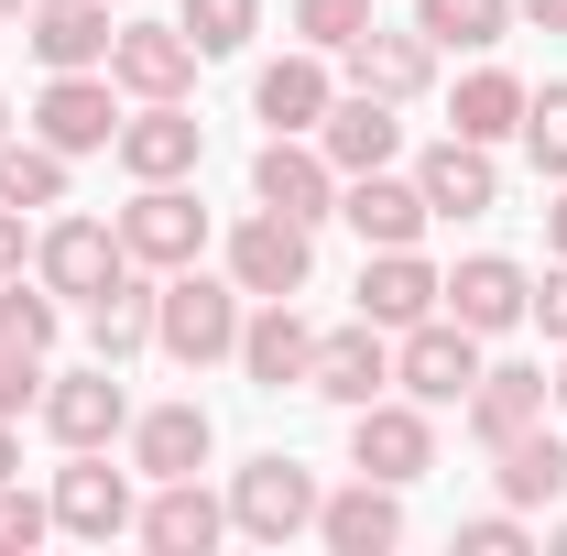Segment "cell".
Wrapping results in <instances>:
<instances>
[{
  "label": "cell",
  "instance_id": "cell-1",
  "mask_svg": "<svg viewBox=\"0 0 567 556\" xmlns=\"http://www.w3.org/2000/svg\"><path fill=\"white\" fill-rule=\"evenodd\" d=\"M153 349L175 360V371H208V360H229L240 349V284H218V274H186L175 284H153Z\"/></svg>",
  "mask_w": 567,
  "mask_h": 556
},
{
  "label": "cell",
  "instance_id": "cell-2",
  "mask_svg": "<svg viewBox=\"0 0 567 556\" xmlns=\"http://www.w3.org/2000/svg\"><path fill=\"white\" fill-rule=\"evenodd\" d=\"M481 371H492V360H481V328H458L447 306H436V317H415V328H404V349H393V382L415 393L425 415L470 404V382H481Z\"/></svg>",
  "mask_w": 567,
  "mask_h": 556
},
{
  "label": "cell",
  "instance_id": "cell-3",
  "mask_svg": "<svg viewBox=\"0 0 567 556\" xmlns=\"http://www.w3.org/2000/svg\"><path fill=\"white\" fill-rule=\"evenodd\" d=\"M317 470L306 459H251L240 481H229V535H251V546H295V535H317Z\"/></svg>",
  "mask_w": 567,
  "mask_h": 556
},
{
  "label": "cell",
  "instance_id": "cell-4",
  "mask_svg": "<svg viewBox=\"0 0 567 556\" xmlns=\"http://www.w3.org/2000/svg\"><path fill=\"white\" fill-rule=\"evenodd\" d=\"M110 153H121V175H132V186H175V175H197V164H208V121H197L186 99H142L132 121L110 132Z\"/></svg>",
  "mask_w": 567,
  "mask_h": 556
},
{
  "label": "cell",
  "instance_id": "cell-5",
  "mask_svg": "<svg viewBox=\"0 0 567 556\" xmlns=\"http://www.w3.org/2000/svg\"><path fill=\"white\" fill-rule=\"evenodd\" d=\"M350 470L360 481H425V470H436V415H425L415 393H404V404H393V393H382V404H360L350 415Z\"/></svg>",
  "mask_w": 567,
  "mask_h": 556
},
{
  "label": "cell",
  "instance_id": "cell-6",
  "mask_svg": "<svg viewBox=\"0 0 567 556\" xmlns=\"http://www.w3.org/2000/svg\"><path fill=\"white\" fill-rule=\"evenodd\" d=\"M33 415H44V436H55V447H110V436H132V393H121V360L55 371Z\"/></svg>",
  "mask_w": 567,
  "mask_h": 556
},
{
  "label": "cell",
  "instance_id": "cell-7",
  "mask_svg": "<svg viewBox=\"0 0 567 556\" xmlns=\"http://www.w3.org/2000/svg\"><path fill=\"white\" fill-rule=\"evenodd\" d=\"M306 274H317V229H306V218L251 208L229 229V284H240V295H306Z\"/></svg>",
  "mask_w": 567,
  "mask_h": 556
},
{
  "label": "cell",
  "instance_id": "cell-8",
  "mask_svg": "<svg viewBox=\"0 0 567 556\" xmlns=\"http://www.w3.org/2000/svg\"><path fill=\"white\" fill-rule=\"evenodd\" d=\"M121 251L153 262V274H186V262L208 251V208L186 197V175H175V186H142L132 208H121Z\"/></svg>",
  "mask_w": 567,
  "mask_h": 556
},
{
  "label": "cell",
  "instance_id": "cell-9",
  "mask_svg": "<svg viewBox=\"0 0 567 556\" xmlns=\"http://www.w3.org/2000/svg\"><path fill=\"white\" fill-rule=\"evenodd\" d=\"M251 197L317 229V218H339V164H328V153H317L306 132H274L262 153H251Z\"/></svg>",
  "mask_w": 567,
  "mask_h": 556
},
{
  "label": "cell",
  "instance_id": "cell-10",
  "mask_svg": "<svg viewBox=\"0 0 567 556\" xmlns=\"http://www.w3.org/2000/svg\"><path fill=\"white\" fill-rule=\"evenodd\" d=\"M240 371H251V393H306V371H317V328L295 317V295H262L251 317H240V349H229Z\"/></svg>",
  "mask_w": 567,
  "mask_h": 556
},
{
  "label": "cell",
  "instance_id": "cell-11",
  "mask_svg": "<svg viewBox=\"0 0 567 556\" xmlns=\"http://www.w3.org/2000/svg\"><path fill=\"white\" fill-rule=\"evenodd\" d=\"M142 502L132 481L99 459V447H66V470H55V535H87V546H110V535H132Z\"/></svg>",
  "mask_w": 567,
  "mask_h": 556
},
{
  "label": "cell",
  "instance_id": "cell-12",
  "mask_svg": "<svg viewBox=\"0 0 567 556\" xmlns=\"http://www.w3.org/2000/svg\"><path fill=\"white\" fill-rule=\"evenodd\" d=\"M33 274L55 284L66 306H87V295H110V284L132 274V251H121V229H99V218H55V229L33 240Z\"/></svg>",
  "mask_w": 567,
  "mask_h": 556
},
{
  "label": "cell",
  "instance_id": "cell-13",
  "mask_svg": "<svg viewBox=\"0 0 567 556\" xmlns=\"http://www.w3.org/2000/svg\"><path fill=\"white\" fill-rule=\"evenodd\" d=\"M110 132H121V99H110V76H87V66H66L44 99H33V142H55V153H110Z\"/></svg>",
  "mask_w": 567,
  "mask_h": 556
},
{
  "label": "cell",
  "instance_id": "cell-14",
  "mask_svg": "<svg viewBox=\"0 0 567 556\" xmlns=\"http://www.w3.org/2000/svg\"><path fill=\"white\" fill-rule=\"evenodd\" d=\"M306 393H328L339 415L382 404V393H393V349H382V328H371V317H360V328H328V339H317V371H306Z\"/></svg>",
  "mask_w": 567,
  "mask_h": 556
},
{
  "label": "cell",
  "instance_id": "cell-15",
  "mask_svg": "<svg viewBox=\"0 0 567 556\" xmlns=\"http://www.w3.org/2000/svg\"><path fill=\"white\" fill-rule=\"evenodd\" d=\"M436 306H447L458 328H481V339H502V328H524V306H535V284H524V262H502V251H470L458 274L436 284Z\"/></svg>",
  "mask_w": 567,
  "mask_h": 556
},
{
  "label": "cell",
  "instance_id": "cell-16",
  "mask_svg": "<svg viewBox=\"0 0 567 556\" xmlns=\"http://www.w3.org/2000/svg\"><path fill=\"white\" fill-rule=\"evenodd\" d=\"M317 153L339 164V186H350V175H382V164L404 153V121H393V99H371V87L328 99V121H317Z\"/></svg>",
  "mask_w": 567,
  "mask_h": 556
},
{
  "label": "cell",
  "instance_id": "cell-17",
  "mask_svg": "<svg viewBox=\"0 0 567 556\" xmlns=\"http://www.w3.org/2000/svg\"><path fill=\"white\" fill-rule=\"evenodd\" d=\"M110 87H132V99H186V87H197V44H186L175 22H132V33H110Z\"/></svg>",
  "mask_w": 567,
  "mask_h": 556
},
{
  "label": "cell",
  "instance_id": "cell-18",
  "mask_svg": "<svg viewBox=\"0 0 567 556\" xmlns=\"http://www.w3.org/2000/svg\"><path fill=\"white\" fill-rule=\"evenodd\" d=\"M208 459H218L208 404H153V415H132V470L142 481H197Z\"/></svg>",
  "mask_w": 567,
  "mask_h": 556
},
{
  "label": "cell",
  "instance_id": "cell-19",
  "mask_svg": "<svg viewBox=\"0 0 567 556\" xmlns=\"http://www.w3.org/2000/svg\"><path fill=\"white\" fill-rule=\"evenodd\" d=\"M153 556H208L218 535H229V502H218L208 481H153V502H142V524H132Z\"/></svg>",
  "mask_w": 567,
  "mask_h": 556
},
{
  "label": "cell",
  "instance_id": "cell-20",
  "mask_svg": "<svg viewBox=\"0 0 567 556\" xmlns=\"http://www.w3.org/2000/svg\"><path fill=\"white\" fill-rule=\"evenodd\" d=\"M317 535H328V556H393L404 546V491L393 481H350L317 502Z\"/></svg>",
  "mask_w": 567,
  "mask_h": 556
},
{
  "label": "cell",
  "instance_id": "cell-21",
  "mask_svg": "<svg viewBox=\"0 0 567 556\" xmlns=\"http://www.w3.org/2000/svg\"><path fill=\"white\" fill-rule=\"evenodd\" d=\"M339 218H350L371 251H404V240H425V218H436V208H425L415 175L382 164V175H350V186H339Z\"/></svg>",
  "mask_w": 567,
  "mask_h": 556
},
{
  "label": "cell",
  "instance_id": "cell-22",
  "mask_svg": "<svg viewBox=\"0 0 567 556\" xmlns=\"http://www.w3.org/2000/svg\"><path fill=\"white\" fill-rule=\"evenodd\" d=\"M415 186H425V208L436 218H481L502 208V175H492V142H425V164H415Z\"/></svg>",
  "mask_w": 567,
  "mask_h": 556
},
{
  "label": "cell",
  "instance_id": "cell-23",
  "mask_svg": "<svg viewBox=\"0 0 567 556\" xmlns=\"http://www.w3.org/2000/svg\"><path fill=\"white\" fill-rule=\"evenodd\" d=\"M546 404H557V382H546V371H524V360H502V371H481V382H470V404H458V415H470V436H481V447H502V436L546 425Z\"/></svg>",
  "mask_w": 567,
  "mask_h": 556
},
{
  "label": "cell",
  "instance_id": "cell-24",
  "mask_svg": "<svg viewBox=\"0 0 567 556\" xmlns=\"http://www.w3.org/2000/svg\"><path fill=\"white\" fill-rule=\"evenodd\" d=\"M22 44L44 55V66H110V0H33L22 11Z\"/></svg>",
  "mask_w": 567,
  "mask_h": 556
},
{
  "label": "cell",
  "instance_id": "cell-25",
  "mask_svg": "<svg viewBox=\"0 0 567 556\" xmlns=\"http://www.w3.org/2000/svg\"><path fill=\"white\" fill-rule=\"evenodd\" d=\"M492 481L513 513H546V502H567V436L557 425H524V436H502L492 447Z\"/></svg>",
  "mask_w": 567,
  "mask_h": 556
},
{
  "label": "cell",
  "instance_id": "cell-26",
  "mask_svg": "<svg viewBox=\"0 0 567 556\" xmlns=\"http://www.w3.org/2000/svg\"><path fill=\"white\" fill-rule=\"evenodd\" d=\"M328 99H339V87H328V55H317V44H306V55H274V66L251 76V110H262L274 132H317Z\"/></svg>",
  "mask_w": 567,
  "mask_h": 556
},
{
  "label": "cell",
  "instance_id": "cell-27",
  "mask_svg": "<svg viewBox=\"0 0 567 556\" xmlns=\"http://www.w3.org/2000/svg\"><path fill=\"white\" fill-rule=\"evenodd\" d=\"M436 284L447 274H425L415 240H404V251H371V262H360V317H371V328H415V317H436Z\"/></svg>",
  "mask_w": 567,
  "mask_h": 556
},
{
  "label": "cell",
  "instance_id": "cell-28",
  "mask_svg": "<svg viewBox=\"0 0 567 556\" xmlns=\"http://www.w3.org/2000/svg\"><path fill=\"white\" fill-rule=\"evenodd\" d=\"M425 76H436V44H425V33H382V22H371V33L350 44V87L393 99V110H404V99H425Z\"/></svg>",
  "mask_w": 567,
  "mask_h": 556
},
{
  "label": "cell",
  "instance_id": "cell-29",
  "mask_svg": "<svg viewBox=\"0 0 567 556\" xmlns=\"http://www.w3.org/2000/svg\"><path fill=\"white\" fill-rule=\"evenodd\" d=\"M447 132H458V142H513V132H524V76H513V66H470L458 99H447Z\"/></svg>",
  "mask_w": 567,
  "mask_h": 556
},
{
  "label": "cell",
  "instance_id": "cell-30",
  "mask_svg": "<svg viewBox=\"0 0 567 556\" xmlns=\"http://www.w3.org/2000/svg\"><path fill=\"white\" fill-rule=\"evenodd\" d=\"M415 33L436 55H492L513 33V0H415Z\"/></svg>",
  "mask_w": 567,
  "mask_h": 556
},
{
  "label": "cell",
  "instance_id": "cell-31",
  "mask_svg": "<svg viewBox=\"0 0 567 556\" xmlns=\"http://www.w3.org/2000/svg\"><path fill=\"white\" fill-rule=\"evenodd\" d=\"M87 349H99V360L153 349V284H142V274H121L110 295H87Z\"/></svg>",
  "mask_w": 567,
  "mask_h": 556
},
{
  "label": "cell",
  "instance_id": "cell-32",
  "mask_svg": "<svg viewBox=\"0 0 567 556\" xmlns=\"http://www.w3.org/2000/svg\"><path fill=\"white\" fill-rule=\"evenodd\" d=\"M0 208H66V153L55 142H0Z\"/></svg>",
  "mask_w": 567,
  "mask_h": 556
},
{
  "label": "cell",
  "instance_id": "cell-33",
  "mask_svg": "<svg viewBox=\"0 0 567 556\" xmlns=\"http://www.w3.org/2000/svg\"><path fill=\"white\" fill-rule=\"evenodd\" d=\"M55 328H66V295H55V284L33 274H0V339L11 349H55Z\"/></svg>",
  "mask_w": 567,
  "mask_h": 556
},
{
  "label": "cell",
  "instance_id": "cell-34",
  "mask_svg": "<svg viewBox=\"0 0 567 556\" xmlns=\"http://www.w3.org/2000/svg\"><path fill=\"white\" fill-rule=\"evenodd\" d=\"M175 33H186L197 55H240V44L262 33V0H186V11H175Z\"/></svg>",
  "mask_w": 567,
  "mask_h": 556
},
{
  "label": "cell",
  "instance_id": "cell-35",
  "mask_svg": "<svg viewBox=\"0 0 567 556\" xmlns=\"http://www.w3.org/2000/svg\"><path fill=\"white\" fill-rule=\"evenodd\" d=\"M524 153H535V175H567V87H524Z\"/></svg>",
  "mask_w": 567,
  "mask_h": 556
},
{
  "label": "cell",
  "instance_id": "cell-36",
  "mask_svg": "<svg viewBox=\"0 0 567 556\" xmlns=\"http://www.w3.org/2000/svg\"><path fill=\"white\" fill-rule=\"evenodd\" d=\"M295 33H306L317 55H350L360 33H371V0H295Z\"/></svg>",
  "mask_w": 567,
  "mask_h": 556
},
{
  "label": "cell",
  "instance_id": "cell-37",
  "mask_svg": "<svg viewBox=\"0 0 567 556\" xmlns=\"http://www.w3.org/2000/svg\"><path fill=\"white\" fill-rule=\"evenodd\" d=\"M44 382H55V371H44V349H11V339H0V415H33V404H44Z\"/></svg>",
  "mask_w": 567,
  "mask_h": 556
},
{
  "label": "cell",
  "instance_id": "cell-38",
  "mask_svg": "<svg viewBox=\"0 0 567 556\" xmlns=\"http://www.w3.org/2000/svg\"><path fill=\"white\" fill-rule=\"evenodd\" d=\"M44 535H55V502H33V491H11V481H0V556L44 546Z\"/></svg>",
  "mask_w": 567,
  "mask_h": 556
},
{
  "label": "cell",
  "instance_id": "cell-39",
  "mask_svg": "<svg viewBox=\"0 0 567 556\" xmlns=\"http://www.w3.org/2000/svg\"><path fill=\"white\" fill-rule=\"evenodd\" d=\"M458 546H470V556H524L535 535H524V513L502 502V513H481V524H458Z\"/></svg>",
  "mask_w": 567,
  "mask_h": 556
},
{
  "label": "cell",
  "instance_id": "cell-40",
  "mask_svg": "<svg viewBox=\"0 0 567 556\" xmlns=\"http://www.w3.org/2000/svg\"><path fill=\"white\" fill-rule=\"evenodd\" d=\"M535 328H546V349H567V262H546V284H535V306H524Z\"/></svg>",
  "mask_w": 567,
  "mask_h": 556
},
{
  "label": "cell",
  "instance_id": "cell-41",
  "mask_svg": "<svg viewBox=\"0 0 567 556\" xmlns=\"http://www.w3.org/2000/svg\"><path fill=\"white\" fill-rule=\"evenodd\" d=\"M22 251H33L22 240V208H0V274H22Z\"/></svg>",
  "mask_w": 567,
  "mask_h": 556
},
{
  "label": "cell",
  "instance_id": "cell-42",
  "mask_svg": "<svg viewBox=\"0 0 567 556\" xmlns=\"http://www.w3.org/2000/svg\"><path fill=\"white\" fill-rule=\"evenodd\" d=\"M513 22H535V33H567V0H513Z\"/></svg>",
  "mask_w": 567,
  "mask_h": 556
},
{
  "label": "cell",
  "instance_id": "cell-43",
  "mask_svg": "<svg viewBox=\"0 0 567 556\" xmlns=\"http://www.w3.org/2000/svg\"><path fill=\"white\" fill-rule=\"evenodd\" d=\"M546 251L567 262V175H557V208H546Z\"/></svg>",
  "mask_w": 567,
  "mask_h": 556
},
{
  "label": "cell",
  "instance_id": "cell-44",
  "mask_svg": "<svg viewBox=\"0 0 567 556\" xmlns=\"http://www.w3.org/2000/svg\"><path fill=\"white\" fill-rule=\"evenodd\" d=\"M0 481H22V436H11V415H0Z\"/></svg>",
  "mask_w": 567,
  "mask_h": 556
},
{
  "label": "cell",
  "instance_id": "cell-45",
  "mask_svg": "<svg viewBox=\"0 0 567 556\" xmlns=\"http://www.w3.org/2000/svg\"><path fill=\"white\" fill-rule=\"evenodd\" d=\"M557 415H567V360H557Z\"/></svg>",
  "mask_w": 567,
  "mask_h": 556
},
{
  "label": "cell",
  "instance_id": "cell-46",
  "mask_svg": "<svg viewBox=\"0 0 567 556\" xmlns=\"http://www.w3.org/2000/svg\"><path fill=\"white\" fill-rule=\"evenodd\" d=\"M11 11H33V0H0V22H11Z\"/></svg>",
  "mask_w": 567,
  "mask_h": 556
},
{
  "label": "cell",
  "instance_id": "cell-47",
  "mask_svg": "<svg viewBox=\"0 0 567 556\" xmlns=\"http://www.w3.org/2000/svg\"><path fill=\"white\" fill-rule=\"evenodd\" d=\"M546 546H557V556H567V524H557V535H546Z\"/></svg>",
  "mask_w": 567,
  "mask_h": 556
},
{
  "label": "cell",
  "instance_id": "cell-48",
  "mask_svg": "<svg viewBox=\"0 0 567 556\" xmlns=\"http://www.w3.org/2000/svg\"><path fill=\"white\" fill-rule=\"evenodd\" d=\"M0 142H11V110H0Z\"/></svg>",
  "mask_w": 567,
  "mask_h": 556
}]
</instances>
